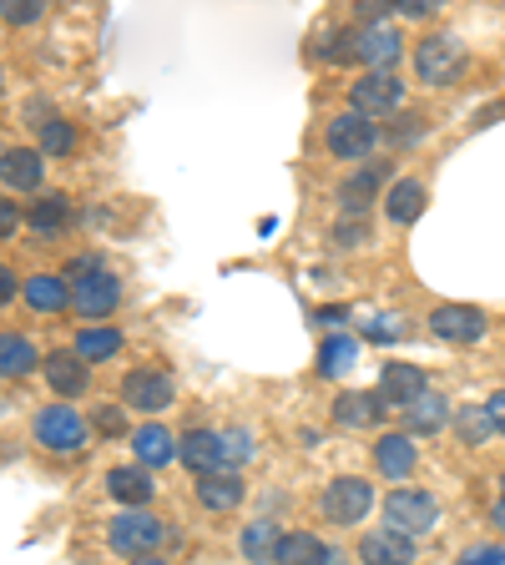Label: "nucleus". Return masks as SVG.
Returning a JSON list of instances; mask_svg holds the SVG:
<instances>
[{
	"mask_svg": "<svg viewBox=\"0 0 505 565\" xmlns=\"http://www.w3.org/2000/svg\"><path fill=\"white\" fill-rule=\"evenodd\" d=\"M162 541H167V525L152 515V510H122V515L106 520V545L117 555H127V561L152 555Z\"/></svg>",
	"mask_w": 505,
	"mask_h": 565,
	"instance_id": "obj_1",
	"label": "nucleus"
},
{
	"mask_svg": "<svg viewBox=\"0 0 505 565\" xmlns=\"http://www.w3.org/2000/svg\"><path fill=\"white\" fill-rule=\"evenodd\" d=\"M440 520V500L430 490H389L385 494V525L420 541L424 530H435Z\"/></svg>",
	"mask_w": 505,
	"mask_h": 565,
	"instance_id": "obj_2",
	"label": "nucleus"
},
{
	"mask_svg": "<svg viewBox=\"0 0 505 565\" xmlns=\"http://www.w3.org/2000/svg\"><path fill=\"white\" fill-rule=\"evenodd\" d=\"M414 71H420L424 86H450L465 71V46L455 35H424L414 46Z\"/></svg>",
	"mask_w": 505,
	"mask_h": 565,
	"instance_id": "obj_3",
	"label": "nucleus"
},
{
	"mask_svg": "<svg viewBox=\"0 0 505 565\" xmlns=\"http://www.w3.org/2000/svg\"><path fill=\"white\" fill-rule=\"evenodd\" d=\"M318 510H324L329 525H359V520L375 510V484L359 480V475H344V480H334L329 490H324Z\"/></svg>",
	"mask_w": 505,
	"mask_h": 565,
	"instance_id": "obj_4",
	"label": "nucleus"
},
{
	"mask_svg": "<svg viewBox=\"0 0 505 565\" xmlns=\"http://www.w3.org/2000/svg\"><path fill=\"white\" fill-rule=\"evenodd\" d=\"M400 102H404V86L389 71H369V76H359L349 86V111H359L369 121H385L389 111H400Z\"/></svg>",
	"mask_w": 505,
	"mask_h": 565,
	"instance_id": "obj_5",
	"label": "nucleus"
},
{
	"mask_svg": "<svg viewBox=\"0 0 505 565\" xmlns=\"http://www.w3.org/2000/svg\"><path fill=\"white\" fill-rule=\"evenodd\" d=\"M172 399H177V384L162 369H131L122 379V404L137 414H162V409H172Z\"/></svg>",
	"mask_w": 505,
	"mask_h": 565,
	"instance_id": "obj_6",
	"label": "nucleus"
},
{
	"mask_svg": "<svg viewBox=\"0 0 505 565\" xmlns=\"http://www.w3.org/2000/svg\"><path fill=\"white\" fill-rule=\"evenodd\" d=\"M324 141H329V152L344 157V162H365L379 147V127L369 117H359V111H339L329 121V131H324Z\"/></svg>",
	"mask_w": 505,
	"mask_h": 565,
	"instance_id": "obj_7",
	"label": "nucleus"
},
{
	"mask_svg": "<svg viewBox=\"0 0 505 565\" xmlns=\"http://www.w3.org/2000/svg\"><path fill=\"white\" fill-rule=\"evenodd\" d=\"M35 439L46 449H56V455H76V449L86 445V419L71 404H51V409L35 414Z\"/></svg>",
	"mask_w": 505,
	"mask_h": 565,
	"instance_id": "obj_8",
	"label": "nucleus"
},
{
	"mask_svg": "<svg viewBox=\"0 0 505 565\" xmlns=\"http://www.w3.org/2000/svg\"><path fill=\"white\" fill-rule=\"evenodd\" d=\"M485 313L471 303H440L435 313H430V333H435L440 343H481L485 339Z\"/></svg>",
	"mask_w": 505,
	"mask_h": 565,
	"instance_id": "obj_9",
	"label": "nucleus"
},
{
	"mask_svg": "<svg viewBox=\"0 0 505 565\" xmlns=\"http://www.w3.org/2000/svg\"><path fill=\"white\" fill-rule=\"evenodd\" d=\"M400 51H404V35L389 21H365L359 31H354V56L369 61L375 71H389L394 61H400Z\"/></svg>",
	"mask_w": 505,
	"mask_h": 565,
	"instance_id": "obj_10",
	"label": "nucleus"
},
{
	"mask_svg": "<svg viewBox=\"0 0 505 565\" xmlns=\"http://www.w3.org/2000/svg\"><path fill=\"white\" fill-rule=\"evenodd\" d=\"M385 399H379V388H344L339 399H334V424L344 429H375L385 424Z\"/></svg>",
	"mask_w": 505,
	"mask_h": 565,
	"instance_id": "obj_11",
	"label": "nucleus"
},
{
	"mask_svg": "<svg viewBox=\"0 0 505 565\" xmlns=\"http://www.w3.org/2000/svg\"><path fill=\"white\" fill-rule=\"evenodd\" d=\"M177 459H182V470H192L202 480V475H218L223 470V439H218V429H188V435L177 439Z\"/></svg>",
	"mask_w": 505,
	"mask_h": 565,
	"instance_id": "obj_12",
	"label": "nucleus"
},
{
	"mask_svg": "<svg viewBox=\"0 0 505 565\" xmlns=\"http://www.w3.org/2000/svg\"><path fill=\"white\" fill-rule=\"evenodd\" d=\"M424 369H414V364H385L379 369V399H385V409H410L414 399L424 394Z\"/></svg>",
	"mask_w": 505,
	"mask_h": 565,
	"instance_id": "obj_13",
	"label": "nucleus"
},
{
	"mask_svg": "<svg viewBox=\"0 0 505 565\" xmlns=\"http://www.w3.org/2000/svg\"><path fill=\"white\" fill-rule=\"evenodd\" d=\"M41 369H46V384L61 394V404L82 399L86 388H92V364H82L76 353H61L56 349V353H46V359H41Z\"/></svg>",
	"mask_w": 505,
	"mask_h": 565,
	"instance_id": "obj_14",
	"label": "nucleus"
},
{
	"mask_svg": "<svg viewBox=\"0 0 505 565\" xmlns=\"http://www.w3.org/2000/svg\"><path fill=\"white\" fill-rule=\"evenodd\" d=\"M0 182L15 192H35L46 182V157L35 152V147H6L0 152Z\"/></svg>",
	"mask_w": 505,
	"mask_h": 565,
	"instance_id": "obj_15",
	"label": "nucleus"
},
{
	"mask_svg": "<svg viewBox=\"0 0 505 565\" xmlns=\"http://www.w3.org/2000/svg\"><path fill=\"white\" fill-rule=\"evenodd\" d=\"M420 555V545L400 530H365V541H359V561L365 565H410Z\"/></svg>",
	"mask_w": 505,
	"mask_h": 565,
	"instance_id": "obj_16",
	"label": "nucleus"
},
{
	"mask_svg": "<svg viewBox=\"0 0 505 565\" xmlns=\"http://www.w3.org/2000/svg\"><path fill=\"white\" fill-rule=\"evenodd\" d=\"M117 303H122V282L112 278V273H102V278H86V282H76L71 288V308L82 318H106V313H117Z\"/></svg>",
	"mask_w": 505,
	"mask_h": 565,
	"instance_id": "obj_17",
	"label": "nucleus"
},
{
	"mask_svg": "<svg viewBox=\"0 0 505 565\" xmlns=\"http://www.w3.org/2000/svg\"><path fill=\"white\" fill-rule=\"evenodd\" d=\"M131 455H137L141 470H162V465H172L177 459V435L167 429V424H141V429H131Z\"/></svg>",
	"mask_w": 505,
	"mask_h": 565,
	"instance_id": "obj_18",
	"label": "nucleus"
},
{
	"mask_svg": "<svg viewBox=\"0 0 505 565\" xmlns=\"http://www.w3.org/2000/svg\"><path fill=\"white\" fill-rule=\"evenodd\" d=\"M106 494H117L127 510H147V500L157 494L152 470H141L137 459H131V465H117V470H106Z\"/></svg>",
	"mask_w": 505,
	"mask_h": 565,
	"instance_id": "obj_19",
	"label": "nucleus"
},
{
	"mask_svg": "<svg viewBox=\"0 0 505 565\" xmlns=\"http://www.w3.org/2000/svg\"><path fill=\"white\" fill-rule=\"evenodd\" d=\"M248 500V484L243 475L233 470H218V475H202L198 480V505L212 510V515H228V510H238Z\"/></svg>",
	"mask_w": 505,
	"mask_h": 565,
	"instance_id": "obj_20",
	"label": "nucleus"
},
{
	"mask_svg": "<svg viewBox=\"0 0 505 565\" xmlns=\"http://www.w3.org/2000/svg\"><path fill=\"white\" fill-rule=\"evenodd\" d=\"M420 465V449H414L410 435H379L375 439V470L385 480H404V475Z\"/></svg>",
	"mask_w": 505,
	"mask_h": 565,
	"instance_id": "obj_21",
	"label": "nucleus"
},
{
	"mask_svg": "<svg viewBox=\"0 0 505 565\" xmlns=\"http://www.w3.org/2000/svg\"><path fill=\"white\" fill-rule=\"evenodd\" d=\"M379 182H385V167H359L354 177H344V188H339V207H344V217H365V212L375 207Z\"/></svg>",
	"mask_w": 505,
	"mask_h": 565,
	"instance_id": "obj_22",
	"label": "nucleus"
},
{
	"mask_svg": "<svg viewBox=\"0 0 505 565\" xmlns=\"http://www.w3.org/2000/svg\"><path fill=\"white\" fill-rule=\"evenodd\" d=\"M424 207H430V192H424V182H414V177H400L385 198V217L389 223H400V227H410Z\"/></svg>",
	"mask_w": 505,
	"mask_h": 565,
	"instance_id": "obj_23",
	"label": "nucleus"
},
{
	"mask_svg": "<svg viewBox=\"0 0 505 565\" xmlns=\"http://www.w3.org/2000/svg\"><path fill=\"white\" fill-rule=\"evenodd\" d=\"M21 298L35 313H61V308H71V282L56 278V273H35V278L21 282Z\"/></svg>",
	"mask_w": 505,
	"mask_h": 565,
	"instance_id": "obj_24",
	"label": "nucleus"
},
{
	"mask_svg": "<svg viewBox=\"0 0 505 565\" xmlns=\"http://www.w3.org/2000/svg\"><path fill=\"white\" fill-rule=\"evenodd\" d=\"M450 419H455V409H450V404L440 399L435 388H424L420 399H414L410 409H404V424H410V439H414V435H440V429H445Z\"/></svg>",
	"mask_w": 505,
	"mask_h": 565,
	"instance_id": "obj_25",
	"label": "nucleus"
},
{
	"mask_svg": "<svg viewBox=\"0 0 505 565\" xmlns=\"http://www.w3.org/2000/svg\"><path fill=\"white\" fill-rule=\"evenodd\" d=\"M31 369H41V353L25 333H0V379H25Z\"/></svg>",
	"mask_w": 505,
	"mask_h": 565,
	"instance_id": "obj_26",
	"label": "nucleus"
},
{
	"mask_svg": "<svg viewBox=\"0 0 505 565\" xmlns=\"http://www.w3.org/2000/svg\"><path fill=\"white\" fill-rule=\"evenodd\" d=\"M278 541L283 530L273 525V520H253V525H243V561L248 565H273V555H278Z\"/></svg>",
	"mask_w": 505,
	"mask_h": 565,
	"instance_id": "obj_27",
	"label": "nucleus"
},
{
	"mask_svg": "<svg viewBox=\"0 0 505 565\" xmlns=\"http://www.w3.org/2000/svg\"><path fill=\"white\" fill-rule=\"evenodd\" d=\"M273 565H324V541L308 535V530H288V535L278 541Z\"/></svg>",
	"mask_w": 505,
	"mask_h": 565,
	"instance_id": "obj_28",
	"label": "nucleus"
},
{
	"mask_svg": "<svg viewBox=\"0 0 505 565\" xmlns=\"http://www.w3.org/2000/svg\"><path fill=\"white\" fill-rule=\"evenodd\" d=\"M354 359H359V339L334 333V339H324V349H318V374L339 379V374H349V369H354Z\"/></svg>",
	"mask_w": 505,
	"mask_h": 565,
	"instance_id": "obj_29",
	"label": "nucleus"
},
{
	"mask_svg": "<svg viewBox=\"0 0 505 565\" xmlns=\"http://www.w3.org/2000/svg\"><path fill=\"white\" fill-rule=\"evenodd\" d=\"M76 359H82V364H102V359H112V353H122V329H82L76 333Z\"/></svg>",
	"mask_w": 505,
	"mask_h": 565,
	"instance_id": "obj_30",
	"label": "nucleus"
},
{
	"mask_svg": "<svg viewBox=\"0 0 505 565\" xmlns=\"http://www.w3.org/2000/svg\"><path fill=\"white\" fill-rule=\"evenodd\" d=\"M71 217V202L61 198V192H41V198L25 207V223L35 227V233H56V227H66Z\"/></svg>",
	"mask_w": 505,
	"mask_h": 565,
	"instance_id": "obj_31",
	"label": "nucleus"
},
{
	"mask_svg": "<svg viewBox=\"0 0 505 565\" xmlns=\"http://www.w3.org/2000/svg\"><path fill=\"white\" fill-rule=\"evenodd\" d=\"M455 435H460V445H485V439L495 435V424H491V409L485 404H465V409H455Z\"/></svg>",
	"mask_w": 505,
	"mask_h": 565,
	"instance_id": "obj_32",
	"label": "nucleus"
},
{
	"mask_svg": "<svg viewBox=\"0 0 505 565\" xmlns=\"http://www.w3.org/2000/svg\"><path fill=\"white\" fill-rule=\"evenodd\" d=\"M71 147H76V127H71V121H61V117L41 121V147H35V152L41 157H66Z\"/></svg>",
	"mask_w": 505,
	"mask_h": 565,
	"instance_id": "obj_33",
	"label": "nucleus"
},
{
	"mask_svg": "<svg viewBox=\"0 0 505 565\" xmlns=\"http://www.w3.org/2000/svg\"><path fill=\"white\" fill-rule=\"evenodd\" d=\"M223 470H243L248 459H253V429H223Z\"/></svg>",
	"mask_w": 505,
	"mask_h": 565,
	"instance_id": "obj_34",
	"label": "nucleus"
},
{
	"mask_svg": "<svg viewBox=\"0 0 505 565\" xmlns=\"http://www.w3.org/2000/svg\"><path fill=\"white\" fill-rule=\"evenodd\" d=\"M314 56H318V61H344V56H354V35H349V31H318Z\"/></svg>",
	"mask_w": 505,
	"mask_h": 565,
	"instance_id": "obj_35",
	"label": "nucleus"
},
{
	"mask_svg": "<svg viewBox=\"0 0 505 565\" xmlns=\"http://www.w3.org/2000/svg\"><path fill=\"white\" fill-rule=\"evenodd\" d=\"M0 15H6L11 25H31V21L46 15V6H41V0H0Z\"/></svg>",
	"mask_w": 505,
	"mask_h": 565,
	"instance_id": "obj_36",
	"label": "nucleus"
},
{
	"mask_svg": "<svg viewBox=\"0 0 505 565\" xmlns=\"http://www.w3.org/2000/svg\"><path fill=\"white\" fill-rule=\"evenodd\" d=\"M92 429H96V435H102V439H117L122 429H127V414H122L117 404H102V409L92 414Z\"/></svg>",
	"mask_w": 505,
	"mask_h": 565,
	"instance_id": "obj_37",
	"label": "nucleus"
},
{
	"mask_svg": "<svg viewBox=\"0 0 505 565\" xmlns=\"http://www.w3.org/2000/svg\"><path fill=\"white\" fill-rule=\"evenodd\" d=\"M102 273H106V258H102V253H82V258H71L66 282L76 288V282H86V278H102Z\"/></svg>",
	"mask_w": 505,
	"mask_h": 565,
	"instance_id": "obj_38",
	"label": "nucleus"
},
{
	"mask_svg": "<svg viewBox=\"0 0 505 565\" xmlns=\"http://www.w3.org/2000/svg\"><path fill=\"white\" fill-rule=\"evenodd\" d=\"M334 243H339V247H365L369 243V227L359 223V217H349V223L339 217V227H334Z\"/></svg>",
	"mask_w": 505,
	"mask_h": 565,
	"instance_id": "obj_39",
	"label": "nucleus"
},
{
	"mask_svg": "<svg viewBox=\"0 0 505 565\" xmlns=\"http://www.w3.org/2000/svg\"><path fill=\"white\" fill-rule=\"evenodd\" d=\"M365 339L369 343H394V339H400V318H369Z\"/></svg>",
	"mask_w": 505,
	"mask_h": 565,
	"instance_id": "obj_40",
	"label": "nucleus"
},
{
	"mask_svg": "<svg viewBox=\"0 0 505 565\" xmlns=\"http://www.w3.org/2000/svg\"><path fill=\"white\" fill-rule=\"evenodd\" d=\"M460 565H505V545H471Z\"/></svg>",
	"mask_w": 505,
	"mask_h": 565,
	"instance_id": "obj_41",
	"label": "nucleus"
},
{
	"mask_svg": "<svg viewBox=\"0 0 505 565\" xmlns=\"http://www.w3.org/2000/svg\"><path fill=\"white\" fill-rule=\"evenodd\" d=\"M15 227H21V207H15V202L0 192V237H11Z\"/></svg>",
	"mask_w": 505,
	"mask_h": 565,
	"instance_id": "obj_42",
	"label": "nucleus"
},
{
	"mask_svg": "<svg viewBox=\"0 0 505 565\" xmlns=\"http://www.w3.org/2000/svg\"><path fill=\"white\" fill-rule=\"evenodd\" d=\"M485 409H491L495 435H505V388H495V394H491V404H485Z\"/></svg>",
	"mask_w": 505,
	"mask_h": 565,
	"instance_id": "obj_43",
	"label": "nucleus"
},
{
	"mask_svg": "<svg viewBox=\"0 0 505 565\" xmlns=\"http://www.w3.org/2000/svg\"><path fill=\"white\" fill-rule=\"evenodd\" d=\"M440 6H430V0H400V15H410V21H424V15H435Z\"/></svg>",
	"mask_w": 505,
	"mask_h": 565,
	"instance_id": "obj_44",
	"label": "nucleus"
},
{
	"mask_svg": "<svg viewBox=\"0 0 505 565\" xmlns=\"http://www.w3.org/2000/svg\"><path fill=\"white\" fill-rule=\"evenodd\" d=\"M15 294H21V278H15V273H11V268H0V308L11 303V298H15Z\"/></svg>",
	"mask_w": 505,
	"mask_h": 565,
	"instance_id": "obj_45",
	"label": "nucleus"
},
{
	"mask_svg": "<svg viewBox=\"0 0 505 565\" xmlns=\"http://www.w3.org/2000/svg\"><path fill=\"white\" fill-rule=\"evenodd\" d=\"M394 137H400V141H420L424 137V121H414V117L400 121V131H394Z\"/></svg>",
	"mask_w": 505,
	"mask_h": 565,
	"instance_id": "obj_46",
	"label": "nucleus"
},
{
	"mask_svg": "<svg viewBox=\"0 0 505 565\" xmlns=\"http://www.w3.org/2000/svg\"><path fill=\"white\" fill-rule=\"evenodd\" d=\"M324 565H349V551L344 545H324Z\"/></svg>",
	"mask_w": 505,
	"mask_h": 565,
	"instance_id": "obj_47",
	"label": "nucleus"
},
{
	"mask_svg": "<svg viewBox=\"0 0 505 565\" xmlns=\"http://www.w3.org/2000/svg\"><path fill=\"white\" fill-rule=\"evenodd\" d=\"M318 323H344V308H318Z\"/></svg>",
	"mask_w": 505,
	"mask_h": 565,
	"instance_id": "obj_48",
	"label": "nucleus"
},
{
	"mask_svg": "<svg viewBox=\"0 0 505 565\" xmlns=\"http://www.w3.org/2000/svg\"><path fill=\"white\" fill-rule=\"evenodd\" d=\"M495 117H505V102H495L491 111H481V121H475V127H485V121H495Z\"/></svg>",
	"mask_w": 505,
	"mask_h": 565,
	"instance_id": "obj_49",
	"label": "nucleus"
},
{
	"mask_svg": "<svg viewBox=\"0 0 505 565\" xmlns=\"http://www.w3.org/2000/svg\"><path fill=\"white\" fill-rule=\"evenodd\" d=\"M491 520H495V530H505V494L495 500V510H491Z\"/></svg>",
	"mask_w": 505,
	"mask_h": 565,
	"instance_id": "obj_50",
	"label": "nucleus"
},
{
	"mask_svg": "<svg viewBox=\"0 0 505 565\" xmlns=\"http://www.w3.org/2000/svg\"><path fill=\"white\" fill-rule=\"evenodd\" d=\"M127 565H167L162 555H141V561H127Z\"/></svg>",
	"mask_w": 505,
	"mask_h": 565,
	"instance_id": "obj_51",
	"label": "nucleus"
},
{
	"mask_svg": "<svg viewBox=\"0 0 505 565\" xmlns=\"http://www.w3.org/2000/svg\"><path fill=\"white\" fill-rule=\"evenodd\" d=\"M0 82H6V76H0ZM0 92H6V86H0Z\"/></svg>",
	"mask_w": 505,
	"mask_h": 565,
	"instance_id": "obj_52",
	"label": "nucleus"
},
{
	"mask_svg": "<svg viewBox=\"0 0 505 565\" xmlns=\"http://www.w3.org/2000/svg\"><path fill=\"white\" fill-rule=\"evenodd\" d=\"M501 490H505V480H501Z\"/></svg>",
	"mask_w": 505,
	"mask_h": 565,
	"instance_id": "obj_53",
	"label": "nucleus"
},
{
	"mask_svg": "<svg viewBox=\"0 0 505 565\" xmlns=\"http://www.w3.org/2000/svg\"><path fill=\"white\" fill-rule=\"evenodd\" d=\"M0 152H6V147H0Z\"/></svg>",
	"mask_w": 505,
	"mask_h": 565,
	"instance_id": "obj_54",
	"label": "nucleus"
}]
</instances>
